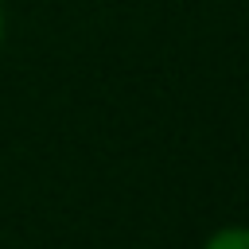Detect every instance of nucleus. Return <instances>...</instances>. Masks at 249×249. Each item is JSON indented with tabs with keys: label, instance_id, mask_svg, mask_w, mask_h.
Returning a JSON list of instances; mask_svg holds the SVG:
<instances>
[{
	"label": "nucleus",
	"instance_id": "obj_1",
	"mask_svg": "<svg viewBox=\"0 0 249 249\" xmlns=\"http://www.w3.org/2000/svg\"><path fill=\"white\" fill-rule=\"evenodd\" d=\"M202 249H249V226H222L206 237Z\"/></svg>",
	"mask_w": 249,
	"mask_h": 249
},
{
	"label": "nucleus",
	"instance_id": "obj_2",
	"mask_svg": "<svg viewBox=\"0 0 249 249\" xmlns=\"http://www.w3.org/2000/svg\"><path fill=\"white\" fill-rule=\"evenodd\" d=\"M4 35H8V12H4V0H0V47H4Z\"/></svg>",
	"mask_w": 249,
	"mask_h": 249
}]
</instances>
